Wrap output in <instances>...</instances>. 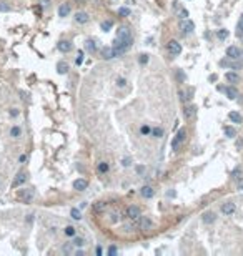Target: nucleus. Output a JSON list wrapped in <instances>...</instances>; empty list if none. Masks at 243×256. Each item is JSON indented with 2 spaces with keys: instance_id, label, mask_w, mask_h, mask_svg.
Masks as SVG:
<instances>
[{
  "instance_id": "obj_1",
  "label": "nucleus",
  "mask_w": 243,
  "mask_h": 256,
  "mask_svg": "<svg viewBox=\"0 0 243 256\" xmlns=\"http://www.w3.org/2000/svg\"><path fill=\"white\" fill-rule=\"evenodd\" d=\"M132 47V38H127V40H120V38H117L115 40V45L112 47L113 48V55L115 57H118V55H123L127 50Z\"/></svg>"
},
{
  "instance_id": "obj_2",
  "label": "nucleus",
  "mask_w": 243,
  "mask_h": 256,
  "mask_svg": "<svg viewBox=\"0 0 243 256\" xmlns=\"http://www.w3.org/2000/svg\"><path fill=\"white\" fill-rule=\"evenodd\" d=\"M185 136H187V130L185 128H180L178 132H176V135L172 138V150H178L180 143L185 140Z\"/></svg>"
},
{
  "instance_id": "obj_3",
  "label": "nucleus",
  "mask_w": 243,
  "mask_h": 256,
  "mask_svg": "<svg viewBox=\"0 0 243 256\" xmlns=\"http://www.w3.org/2000/svg\"><path fill=\"white\" fill-rule=\"evenodd\" d=\"M193 28H195V23H193L192 20H188V18L180 20V30H182L183 33H190V32H193Z\"/></svg>"
},
{
  "instance_id": "obj_4",
  "label": "nucleus",
  "mask_w": 243,
  "mask_h": 256,
  "mask_svg": "<svg viewBox=\"0 0 243 256\" xmlns=\"http://www.w3.org/2000/svg\"><path fill=\"white\" fill-rule=\"evenodd\" d=\"M167 48H168V52H170L172 55H180L182 53V45H180L176 40H170V42L167 43Z\"/></svg>"
},
{
  "instance_id": "obj_5",
  "label": "nucleus",
  "mask_w": 243,
  "mask_h": 256,
  "mask_svg": "<svg viewBox=\"0 0 243 256\" xmlns=\"http://www.w3.org/2000/svg\"><path fill=\"white\" fill-rule=\"evenodd\" d=\"M226 57H228V58H232V60H237V58H240V57H241V50L238 47H228V48H226Z\"/></svg>"
},
{
  "instance_id": "obj_6",
  "label": "nucleus",
  "mask_w": 243,
  "mask_h": 256,
  "mask_svg": "<svg viewBox=\"0 0 243 256\" xmlns=\"http://www.w3.org/2000/svg\"><path fill=\"white\" fill-rule=\"evenodd\" d=\"M125 216L128 219H135L140 216V208L138 206H128V208L125 210Z\"/></svg>"
},
{
  "instance_id": "obj_7",
  "label": "nucleus",
  "mask_w": 243,
  "mask_h": 256,
  "mask_svg": "<svg viewBox=\"0 0 243 256\" xmlns=\"http://www.w3.org/2000/svg\"><path fill=\"white\" fill-rule=\"evenodd\" d=\"M72 42L70 40H62V42H59V50L62 52V53H68V52H72Z\"/></svg>"
},
{
  "instance_id": "obj_8",
  "label": "nucleus",
  "mask_w": 243,
  "mask_h": 256,
  "mask_svg": "<svg viewBox=\"0 0 243 256\" xmlns=\"http://www.w3.org/2000/svg\"><path fill=\"white\" fill-rule=\"evenodd\" d=\"M117 38H120V40H127V38H132V35H130V30H128V27H118V30H117Z\"/></svg>"
},
{
  "instance_id": "obj_9",
  "label": "nucleus",
  "mask_w": 243,
  "mask_h": 256,
  "mask_svg": "<svg viewBox=\"0 0 243 256\" xmlns=\"http://www.w3.org/2000/svg\"><path fill=\"white\" fill-rule=\"evenodd\" d=\"M88 186V181L85 180V178H78V180L73 181V188L78 190V191H83V190H87Z\"/></svg>"
},
{
  "instance_id": "obj_10",
  "label": "nucleus",
  "mask_w": 243,
  "mask_h": 256,
  "mask_svg": "<svg viewBox=\"0 0 243 256\" xmlns=\"http://www.w3.org/2000/svg\"><path fill=\"white\" fill-rule=\"evenodd\" d=\"M25 180H27V175L23 173V171H20V173L17 175V178L12 181V188H17V186L23 185V183H25Z\"/></svg>"
},
{
  "instance_id": "obj_11",
  "label": "nucleus",
  "mask_w": 243,
  "mask_h": 256,
  "mask_svg": "<svg viewBox=\"0 0 243 256\" xmlns=\"http://www.w3.org/2000/svg\"><path fill=\"white\" fill-rule=\"evenodd\" d=\"M235 210H237L235 203H223V205H221V213L223 215H233Z\"/></svg>"
},
{
  "instance_id": "obj_12",
  "label": "nucleus",
  "mask_w": 243,
  "mask_h": 256,
  "mask_svg": "<svg viewBox=\"0 0 243 256\" xmlns=\"http://www.w3.org/2000/svg\"><path fill=\"white\" fill-rule=\"evenodd\" d=\"M195 113H196V108L193 107V105H190V107H185V110H183V116L187 120H192L193 116H195Z\"/></svg>"
},
{
  "instance_id": "obj_13",
  "label": "nucleus",
  "mask_w": 243,
  "mask_h": 256,
  "mask_svg": "<svg viewBox=\"0 0 243 256\" xmlns=\"http://www.w3.org/2000/svg\"><path fill=\"white\" fill-rule=\"evenodd\" d=\"M75 22L77 23H87L88 22V14H85V12H77L75 14Z\"/></svg>"
},
{
  "instance_id": "obj_14",
  "label": "nucleus",
  "mask_w": 243,
  "mask_h": 256,
  "mask_svg": "<svg viewBox=\"0 0 243 256\" xmlns=\"http://www.w3.org/2000/svg\"><path fill=\"white\" fill-rule=\"evenodd\" d=\"M232 178L235 181H241L243 180V170L240 168V166H237V168L232 171Z\"/></svg>"
},
{
  "instance_id": "obj_15",
  "label": "nucleus",
  "mask_w": 243,
  "mask_h": 256,
  "mask_svg": "<svg viewBox=\"0 0 243 256\" xmlns=\"http://www.w3.org/2000/svg\"><path fill=\"white\" fill-rule=\"evenodd\" d=\"M225 93H226V96H228L230 100H237V96H238V92H237V88H232V87H226L225 90H223Z\"/></svg>"
},
{
  "instance_id": "obj_16",
  "label": "nucleus",
  "mask_w": 243,
  "mask_h": 256,
  "mask_svg": "<svg viewBox=\"0 0 243 256\" xmlns=\"http://www.w3.org/2000/svg\"><path fill=\"white\" fill-rule=\"evenodd\" d=\"M228 118L232 120L233 123H241V121H243V116H241L238 112H230V113H228Z\"/></svg>"
},
{
  "instance_id": "obj_17",
  "label": "nucleus",
  "mask_w": 243,
  "mask_h": 256,
  "mask_svg": "<svg viewBox=\"0 0 243 256\" xmlns=\"http://www.w3.org/2000/svg\"><path fill=\"white\" fill-rule=\"evenodd\" d=\"M57 72H59L60 75H65V73L68 72V63L67 62H59L57 63Z\"/></svg>"
},
{
  "instance_id": "obj_18",
  "label": "nucleus",
  "mask_w": 243,
  "mask_h": 256,
  "mask_svg": "<svg viewBox=\"0 0 243 256\" xmlns=\"http://www.w3.org/2000/svg\"><path fill=\"white\" fill-rule=\"evenodd\" d=\"M215 219H217V215H215V213H212V211H208V213H205V215H203V223H207V225L213 223Z\"/></svg>"
},
{
  "instance_id": "obj_19",
  "label": "nucleus",
  "mask_w": 243,
  "mask_h": 256,
  "mask_svg": "<svg viewBox=\"0 0 243 256\" xmlns=\"http://www.w3.org/2000/svg\"><path fill=\"white\" fill-rule=\"evenodd\" d=\"M225 78L228 80V82H232V83H237L238 80H240V77H238V73H235V72H226Z\"/></svg>"
},
{
  "instance_id": "obj_20",
  "label": "nucleus",
  "mask_w": 243,
  "mask_h": 256,
  "mask_svg": "<svg viewBox=\"0 0 243 256\" xmlns=\"http://www.w3.org/2000/svg\"><path fill=\"white\" fill-rule=\"evenodd\" d=\"M68 14H70V5H68V3H63V5H60V9H59V17H67Z\"/></svg>"
},
{
  "instance_id": "obj_21",
  "label": "nucleus",
  "mask_w": 243,
  "mask_h": 256,
  "mask_svg": "<svg viewBox=\"0 0 243 256\" xmlns=\"http://www.w3.org/2000/svg\"><path fill=\"white\" fill-rule=\"evenodd\" d=\"M153 195H155V191H153V188H152V186H143V188H142V196L152 198Z\"/></svg>"
},
{
  "instance_id": "obj_22",
  "label": "nucleus",
  "mask_w": 243,
  "mask_h": 256,
  "mask_svg": "<svg viewBox=\"0 0 243 256\" xmlns=\"http://www.w3.org/2000/svg\"><path fill=\"white\" fill-rule=\"evenodd\" d=\"M102 55H103V58L105 60H110V58H113V48H110V47H105L103 50H102Z\"/></svg>"
},
{
  "instance_id": "obj_23",
  "label": "nucleus",
  "mask_w": 243,
  "mask_h": 256,
  "mask_svg": "<svg viewBox=\"0 0 243 256\" xmlns=\"http://www.w3.org/2000/svg\"><path fill=\"white\" fill-rule=\"evenodd\" d=\"M85 48H87V50L90 52V53H95L97 52V45H95V42H93V40H87V42H85Z\"/></svg>"
},
{
  "instance_id": "obj_24",
  "label": "nucleus",
  "mask_w": 243,
  "mask_h": 256,
  "mask_svg": "<svg viewBox=\"0 0 243 256\" xmlns=\"http://www.w3.org/2000/svg\"><path fill=\"white\" fill-rule=\"evenodd\" d=\"M220 65H221V67H230V68H235V70L241 67V63H235V62H230V63H228V62H225V60H221Z\"/></svg>"
},
{
  "instance_id": "obj_25",
  "label": "nucleus",
  "mask_w": 243,
  "mask_h": 256,
  "mask_svg": "<svg viewBox=\"0 0 243 256\" xmlns=\"http://www.w3.org/2000/svg\"><path fill=\"white\" fill-rule=\"evenodd\" d=\"M32 196H34V191H32V190H25V191L20 195V198H22V200H25V201H30Z\"/></svg>"
},
{
  "instance_id": "obj_26",
  "label": "nucleus",
  "mask_w": 243,
  "mask_h": 256,
  "mask_svg": "<svg viewBox=\"0 0 243 256\" xmlns=\"http://www.w3.org/2000/svg\"><path fill=\"white\" fill-rule=\"evenodd\" d=\"M112 27H113V22H112V20H107V22H102V30H103V32H108Z\"/></svg>"
},
{
  "instance_id": "obj_27",
  "label": "nucleus",
  "mask_w": 243,
  "mask_h": 256,
  "mask_svg": "<svg viewBox=\"0 0 243 256\" xmlns=\"http://www.w3.org/2000/svg\"><path fill=\"white\" fill-rule=\"evenodd\" d=\"M217 37H218L220 40H225L226 37H228V30H226V28H221V30H218V32H217Z\"/></svg>"
},
{
  "instance_id": "obj_28",
  "label": "nucleus",
  "mask_w": 243,
  "mask_h": 256,
  "mask_svg": "<svg viewBox=\"0 0 243 256\" xmlns=\"http://www.w3.org/2000/svg\"><path fill=\"white\" fill-rule=\"evenodd\" d=\"M225 135L228 138H233L237 135V132H235V128H232V127H225Z\"/></svg>"
},
{
  "instance_id": "obj_29",
  "label": "nucleus",
  "mask_w": 243,
  "mask_h": 256,
  "mask_svg": "<svg viewBox=\"0 0 243 256\" xmlns=\"http://www.w3.org/2000/svg\"><path fill=\"white\" fill-rule=\"evenodd\" d=\"M108 168H110V166H108V163H105V161L98 163V171H100V173H107V171H108Z\"/></svg>"
},
{
  "instance_id": "obj_30",
  "label": "nucleus",
  "mask_w": 243,
  "mask_h": 256,
  "mask_svg": "<svg viewBox=\"0 0 243 256\" xmlns=\"http://www.w3.org/2000/svg\"><path fill=\"white\" fill-rule=\"evenodd\" d=\"M70 215H72L73 219H80V218H82V213H80V210H78V208H72Z\"/></svg>"
},
{
  "instance_id": "obj_31",
  "label": "nucleus",
  "mask_w": 243,
  "mask_h": 256,
  "mask_svg": "<svg viewBox=\"0 0 243 256\" xmlns=\"http://www.w3.org/2000/svg\"><path fill=\"white\" fill-rule=\"evenodd\" d=\"M20 133H22V132H20V128H18V127H12V128H10V135L14 136V138H18V136H20Z\"/></svg>"
},
{
  "instance_id": "obj_32",
  "label": "nucleus",
  "mask_w": 243,
  "mask_h": 256,
  "mask_svg": "<svg viewBox=\"0 0 243 256\" xmlns=\"http://www.w3.org/2000/svg\"><path fill=\"white\" fill-rule=\"evenodd\" d=\"M82 63H83V52H82V50H78L77 58H75V65H82Z\"/></svg>"
},
{
  "instance_id": "obj_33",
  "label": "nucleus",
  "mask_w": 243,
  "mask_h": 256,
  "mask_svg": "<svg viewBox=\"0 0 243 256\" xmlns=\"http://www.w3.org/2000/svg\"><path fill=\"white\" fill-rule=\"evenodd\" d=\"M140 133H142V135H150V133H152V128L148 127V125H143V127L140 128Z\"/></svg>"
},
{
  "instance_id": "obj_34",
  "label": "nucleus",
  "mask_w": 243,
  "mask_h": 256,
  "mask_svg": "<svg viewBox=\"0 0 243 256\" xmlns=\"http://www.w3.org/2000/svg\"><path fill=\"white\" fill-rule=\"evenodd\" d=\"M152 135H153L155 138H160V136L163 135V130L162 128H153V130H152Z\"/></svg>"
},
{
  "instance_id": "obj_35",
  "label": "nucleus",
  "mask_w": 243,
  "mask_h": 256,
  "mask_svg": "<svg viewBox=\"0 0 243 256\" xmlns=\"http://www.w3.org/2000/svg\"><path fill=\"white\" fill-rule=\"evenodd\" d=\"M65 234H67V236H75V228H73V226H67V228H65Z\"/></svg>"
},
{
  "instance_id": "obj_36",
  "label": "nucleus",
  "mask_w": 243,
  "mask_h": 256,
  "mask_svg": "<svg viewBox=\"0 0 243 256\" xmlns=\"http://www.w3.org/2000/svg\"><path fill=\"white\" fill-rule=\"evenodd\" d=\"M118 15H122V17H128V15H130V10L125 9V7H122V9H118Z\"/></svg>"
},
{
  "instance_id": "obj_37",
  "label": "nucleus",
  "mask_w": 243,
  "mask_h": 256,
  "mask_svg": "<svg viewBox=\"0 0 243 256\" xmlns=\"http://www.w3.org/2000/svg\"><path fill=\"white\" fill-rule=\"evenodd\" d=\"M0 12H10V5L7 2H0Z\"/></svg>"
},
{
  "instance_id": "obj_38",
  "label": "nucleus",
  "mask_w": 243,
  "mask_h": 256,
  "mask_svg": "<svg viewBox=\"0 0 243 256\" xmlns=\"http://www.w3.org/2000/svg\"><path fill=\"white\" fill-rule=\"evenodd\" d=\"M83 238H80V236H75V238H73V245H75V246H83Z\"/></svg>"
},
{
  "instance_id": "obj_39",
  "label": "nucleus",
  "mask_w": 243,
  "mask_h": 256,
  "mask_svg": "<svg viewBox=\"0 0 243 256\" xmlns=\"http://www.w3.org/2000/svg\"><path fill=\"white\" fill-rule=\"evenodd\" d=\"M178 17L180 18H188V10L187 9H180L178 10Z\"/></svg>"
},
{
  "instance_id": "obj_40",
  "label": "nucleus",
  "mask_w": 243,
  "mask_h": 256,
  "mask_svg": "<svg viewBox=\"0 0 243 256\" xmlns=\"http://www.w3.org/2000/svg\"><path fill=\"white\" fill-rule=\"evenodd\" d=\"M103 208H107V203H97V205L93 206V211H100Z\"/></svg>"
},
{
  "instance_id": "obj_41",
  "label": "nucleus",
  "mask_w": 243,
  "mask_h": 256,
  "mask_svg": "<svg viewBox=\"0 0 243 256\" xmlns=\"http://www.w3.org/2000/svg\"><path fill=\"white\" fill-rule=\"evenodd\" d=\"M117 85H118L120 88H123V87L127 85V80H125V78H122V77H118V78H117Z\"/></svg>"
},
{
  "instance_id": "obj_42",
  "label": "nucleus",
  "mask_w": 243,
  "mask_h": 256,
  "mask_svg": "<svg viewBox=\"0 0 243 256\" xmlns=\"http://www.w3.org/2000/svg\"><path fill=\"white\" fill-rule=\"evenodd\" d=\"M117 253H118L117 246H113V245H112V246H110V248H108V254H110V256H115V254H117Z\"/></svg>"
},
{
  "instance_id": "obj_43",
  "label": "nucleus",
  "mask_w": 243,
  "mask_h": 256,
  "mask_svg": "<svg viewBox=\"0 0 243 256\" xmlns=\"http://www.w3.org/2000/svg\"><path fill=\"white\" fill-rule=\"evenodd\" d=\"M243 33V17L240 18V22H238V35Z\"/></svg>"
},
{
  "instance_id": "obj_44",
  "label": "nucleus",
  "mask_w": 243,
  "mask_h": 256,
  "mask_svg": "<svg viewBox=\"0 0 243 256\" xmlns=\"http://www.w3.org/2000/svg\"><path fill=\"white\" fill-rule=\"evenodd\" d=\"M138 62H140V63H147V62H148V55H140Z\"/></svg>"
},
{
  "instance_id": "obj_45",
  "label": "nucleus",
  "mask_w": 243,
  "mask_h": 256,
  "mask_svg": "<svg viewBox=\"0 0 243 256\" xmlns=\"http://www.w3.org/2000/svg\"><path fill=\"white\" fill-rule=\"evenodd\" d=\"M143 171H145V168H143V166H137V173L138 175H142Z\"/></svg>"
},
{
  "instance_id": "obj_46",
  "label": "nucleus",
  "mask_w": 243,
  "mask_h": 256,
  "mask_svg": "<svg viewBox=\"0 0 243 256\" xmlns=\"http://www.w3.org/2000/svg\"><path fill=\"white\" fill-rule=\"evenodd\" d=\"M18 115V110H10V116H17Z\"/></svg>"
},
{
  "instance_id": "obj_47",
  "label": "nucleus",
  "mask_w": 243,
  "mask_h": 256,
  "mask_svg": "<svg viewBox=\"0 0 243 256\" xmlns=\"http://www.w3.org/2000/svg\"><path fill=\"white\" fill-rule=\"evenodd\" d=\"M18 161H20V163H23V161H27V156H25V155H20Z\"/></svg>"
},
{
  "instance_id": "obj_48",
  "label": "nucleus",
  "mask_w": 243,
  "mask_h": 256,
  "mask_svg": "<svg viewBox=\"0 0 243 256\" xmlns=\"http://www.w3.org/2000/svg\"><path fill=\"white\" fill-rule=\"evenodd\" d=\"M176 77H178V78H180V80H185V75H183V73H182V72H178V73H176Z\"/></svg>"
},
{
  "instance_id": "obj_49",
  "label": "nucleus",
  "mask_w": 243,
  "mask_h": 256,
  "mask_svg": "<svg viewBox=\"0 0 243 256\" xmlns=\"http://www.w3.org/2000/svg\"><path fill=\"white\" fill-rule=\"evenodd\" d=\"M123 165L128 166V165H130V158H125V160H123Z\"/></svg>"
}]
</instances>
